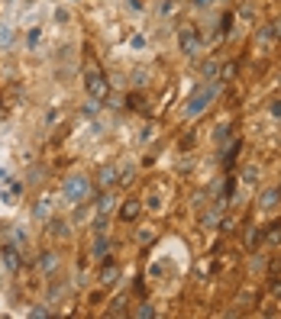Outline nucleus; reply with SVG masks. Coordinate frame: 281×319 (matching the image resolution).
<instances>
[{
    "label": "nucleus",
    "instance_id": "obj_14",
    "mask_svg": "<svg viewBox=\"0 0 281 319\" xmlns=\"http://www.w3.org/2000/svg\"><path fill=\"white\" fill-rule=\"evenodd\" d=\"M110 210H113V197H110V194L97 197V213H101V216H107Z\"/></svg>",
    "mask_w": 281,
    "mask_h": 319
},
{
    "label": "nucleus",
    "instance_id": "obj_28",
    "mask_svg": "<svg viewBox=\"0 0 281 319\" xmlns=\"http://www.w3.org/2000/svg\"><path fill=\"white\" fill-rule=\"evenodd\" d=\"M10 42H13V36H10V29H3L0 32V46H10Z\"/></svg>",
    "mask_w": 281,
    "mask_h": 319
},
{
    "label": "nucleus",
    "instance_id": "obj_3",
    "mask_svg": "<svg viewBox=\"0 0 281 319\" xmlns=\"http://www.w3.org/2000/svg\"><path fill=\"white\" fill-rule=\"evenodd\" d=\"M87 194H91V184H87L84 174H71V178H65V200L68 203L87 200Z\"/></svg>",
    "mask_w": 281,
    "mask_h": 319
},
{
    "label": "nucleus",
    "instance_id": "obj_19",
    "mask_svg": "<svg viewBox=\"0 0 281 319\" xmlns=\"http://www.w3.org/2000/svg\"><path fill=\"white\" fill-rule=\"evenodd\" d=\"M113 181H117V168H103L101 171V187H110Z\"/></svg>",
    "mask_w": 281,
    "mask_h": 319
},
{
    "label": "nucleus",
    "instance_id": "obj_17",
    "mask_svg": "<svg viewBox=\"0 0 281 319\" xmlns=\"http://www.w3.org/2000/svg\"><path fill=\"white\" fill-rule=\"evenodd\" d=\"M3 265H7L10 271H16V265H20V261H16V249H10V245L3 249Z\"/></svg>",
    "mask_w": 281,
    "mask_h": 319
},
{
    "label": "nucleus",
    "instance_id": "obj_26",
    "mask_svg": "<svg viewBox=\"0 0 281 319\" xmlns=\"http://www.w3.org/2000/svg\"><path fill=\"white\" fill-rule=\"evenodd\" d=\"M272 294L281 296V280H278V274H272Z\"/></svg>",
    "mask_w": 281,
    "mask_h": 319
},
{
    "label": "nucleus",
    "instance_id": "obj_9",
    "mask_svg": "<svg viewBox=\"0 0 281 319\" xmlns=\"http://www.w3.org/2000/svg\"><path fill=\"white\" fill-rule=\"evenodd\" d=\"M236 74H239V62H227L223 68L217 71V78H220V81H233Z\"/></svg>",
    "mask_w": 281,
    "mask_h": 319
},
{
    "label": "nucleus",
    "instance_id": "obj_7",
    "mask_svg": "<svg viewBox=\"0 0 281 319\" xmlns=\"http://www.w3.org/2000/svg\"><path fill=\"white\" fill-rule=\"evenodd\" d=\"M136 216H139V200H126L123 206H120V219H123V223H133Z\"/></svg>",
    "mask_w": 281,
    "mask_h": 319
},
{
    "label": "nucleus",
    "instance_id": "obj_12",
    "mask_svg": "<svg viewBox=\"0 0 281 319\" xmlns=\"http://www.w3.org/2000/svg\"><path fill=\"white\" fill-rule=\"evenodd\" d=\"M107 251H110V242L97 235V242H94V258H97V261H103V258H107Z\"/></svg>",
    "mask_w": 281,
    "mask_h": 319
},
{
    "label": "nucleus",
    "instance_id": "obj_15",
    "mask_svg": "<svg viewBox=\"0 0 281 319\" xmlns=\"http://www.w3.org/2000/svg\"><path fill=\"white\" fill-rule=\"evenodd\" d=\"M217 71H220V65H217V62H204L201 74H204V81H217Z\"/></svg>",
    "mask_w": 281,
    "mask_h": 319
},
{
    "label": "nucleus",
    "instance_id": "obj_23",
    "mask_svg": "<svg viewBox=\"0 0 281 319\" xmlns=\"http://www.w3.org/2000/svg\"><path fill=\"white\" fill-rule=\"evenodd\" d=\"M26 46H29V48L39 46V29H29V36H26Z\"/></svg>",
    "mask_w": 281,
    "mask_h": 319
},
{
    "label": "nucleus",
    "instance_id": "obj_13",
    "mask_svg": "<svg viewBox=\"0 0 281 319\" xmlns=\"http://www.w3.org/2000/svg\"><path fill=\"white\" fill-rule=\"evenodd\" d=\"M242 181L246 184H258V164H246L242 168Z\"/></svg>",
    "mask_w": 281,
    "mask_h": 319
},
{
    "label": "nucleus",
    "instance_id": "obj_16",
    "mask_svg": "<svg viewBox=\"0 0 281 319\" xmlns=\"http://www.w3.org/2000/svg\"><path fill=\"white\" fill-rule=\"evenodd\" d=\"M258 242H262V229H258V226H252L249 232H246V245H249V249H255Z\"/></svg>",
    "mask_w": 281,
    "mask_h": 319
},
{
    "label": "nucleus",
    "instance_id": "obj_5",
    "mask_svg": "<svg viewBox=\"0 0 281 319\" xmlns=\"http://www.w3.org/2000/svg\"><path fill=\"white\" fill-rule=\"evenodd\" d=\"M275 42H278V39H275V32H272V26H258V29H255V46L258 48H262V52H272V46H275Z\"/></svg>",
    "mask_w": 281,
    "mask_h": 319
},
{
    "label": "nucleus",
    "instance_id": "obj_10",
    "mask_svg": "<svg viewBox=\"0 0 281 319\" xmlns=\"http://www.w3.org/2000/svg\"><path fill=\"white\" fill-rule=\"evenodd\" d=\"M262 239H265L268 245H281V223H272L268 232H262Z\"/></svg>",
    "mask_w": 281,
    "mask_h": 319
},
{
    "label": "nucleus",
    "instance_id": "obj_11",
    "mask_svg": "<svg viewBox=\"0 0 281 319\" xmlns=\"http://www.w3.org/2000/svg\"><path fill=\"white\" fill-rule=\"evenodd\" d=\"M49 232H55L58 239H68V223H65V219H52V223H49Z\"/></svg>",
    "mask_w": 281,
    "mask_h": 319
},
{
    "label": "nucleus",
    "instance_id": "obj_1",
    "mask_svg": "<svg viewBox=\"0 0 281 319\" xmlns=\"http://www.w3.org/2000/svg\"><path fill=\"white\" fill-rule=\"evenodd\" d=\"M217 93H220V84H213V81H210V84H204L201 91H194V93H191V100L184 103V116L191 119V116H197V113H204V110L213 103Z\"/></svg>",
    "mask_w": 281,
    "mask_h": 319
},
{
    "label": "nucleus",
    "instance_id": "obj_18",
    "mask_svg": "<svg viewBox=\"0 0 281 319\" xmlns=\"http://www.w3.org/2000/svg\"><path fill=\"white\" fill-rule=\"evenodd\" d=\"M117 265H107V268H103V271H101V284H113V280H117Z\"/></svg>",
    "mask_w": 281,
    "mask_h": 319
},
{
    "label": "nucleus",
    "instance_id": "obj_8",
    "mask_svg": "<svg viewBox=\"0 0 281 319\" xmlns=\"http://www.w3.org/2000/svg\"><path fill=\"white\" fill-rule=\"evenodd\" d=\"M39 268H42V274H52L55 268H58V255H55V251H42L39 255Z\"/></svg>",
    "mask_w": 281,
    "mask_h": 319
},
{
    "label": "nucleus",
    "instance_id": "obj_24",
    "mask_svg": "<svg viewBox=\"0 0 281 319\" xmlns=\"http://www.w3.org/2000/svg\"><path fill=\"white\" fill-rule=\"evenodd\" d=\"M268 26H272V32H275V39L281 42V16H275V20H272V23H268Z\"/></svg>",
    "mask_w": 281,
    "mask_h": 319
},
{
    "label": "nucleus",
    "instance_id": "obj_30",
    "mask_svg": "<svg viewBox=\"0 0 281 319\" xmlns=\"http://www.w3.org/2000/svg\"><path fill=\"white\" fill-rule=\"evenodd\" d=\"M210 3H213V0H194V7H201V10H204V7H210Z\"/></svg>",
    "mask_w": 281,
    "mask_h": 319
},
{
    "label": "nucleus",
    "instance_id": "obj_25",
    "mask_svg": "<svg viewBox=\"0 0 281 319\" xmlns=\"http://www.w3.org/2000/svg\"><path fill=\"white\" fill-rule=\"evenodd\" d=\"M268 113H272L275 119H281V100H272V107H268Z\"/></svg>",
    "mask_w": 281,
    "mask_h": 319
},
{
    "label": "nucleus",
    "instance_id": "obj_6",
    "mask_svg": "<svg viewBox=\"0 0 281 319\" xmlns=\"http://www.w3.org/2000/svg\"><path fill=\"white\" fill-rule=\"evenodd\" d=\"M278 203H281V190H278V187H268L265 194L258 197V206H262V210H275Z\"/></svg>",
    "mask_w": 281,
    "mask_h": 319
},
{
    "label": "nucleus",
    "instance_id": "obj_2",
    "mask_svg": "<svg viewBox=\"0 0 281 319\" xmlns=\"http://www.w3.org/2000/svg\"><path fill=\"white\" fill-rule=\"evenodd\" d=\"M84 84H87V93H91L94 100H107L110 97V81H107V74H103L101 68H87V74H84Z\"/></svg>",
    "mask_w": 281,
    "mask_h": 319
},
{
    "label": "nucleus",
    "instance_id": "obj_29",
    "mask_svg": "<svg viewBox=\"0 0 281 319\" xmlns=\"http://www.w3.org/2000/svg\"><path fill=\"white\" fill-rule=\"evenodd\" d=\"M258 268H265V258H262V255L252 258V271H258Z\"/></svg>",
    "mask_w": 281,
    "mask_h": 319
},
{
    "label": "nucleus",
    "instance_id": "obj_22",
    "mask_svg": "<svg viewBox=\"0 0 281 319\" xmlns=\"http://www.w3.org/2000/svg\"><path fill=\"white\" fill-rule=\"evenodd\" d=\"M146 81H149V71H142V68H139V71H133V84H136V87H142Z\"/></svg>",
    "mask_w": 281,
    "mask_h": 319
},
{
    "label": "nucleus",
    "instance_id": "obj_27",
    "mask_svg": "<svg viewBox=\"0 0 281 319\" xmlns=\"http://www.w3.org/2000/svg\"><path fill=\"white\" fill-rule=\"evenodd\" d=\"M278 271H281V255L272 258V265H268V274H278Z\"/></svg>",
    "mask_w": 281,
    "mask_h": 319
},
{
    "label": "nucleus",
    "instance_id": "obj_20",
    "mask_svg": "<svg viewBox=\"0 0 281 319\" xmlns=\"http://www.w3.org/2000/svg\"><path fill=\"white\" fill-rule=\"evenodd\" d=\"M233 23H236V16L227 13L223 20H220V32H223V36H230V32H233Z\"/></svg>",
    "mask_w": 281,
    "mask_h": 319
},
{
    "label": "nucleus",
    "instance_id": "obj_4",
    "mask_svg": "<svg viewBox=\"0 0 281 319\" xmlns=\"http://www.w3.org/2000/svg\"><path fill=\"white\" fill-rule=\"evenodd\" d=\"M178 46H181V52H184L187 58H194V55L204 48V42H201V32H197L191 23H184V26L178 29Z\"/></svg>",
    "mask_w": 281,
    "mask_h": 319
},
{
    "label": "nucleus",
    "instance_id": "obj_21",
    "mask_svg": "<svg viewBox=\"0 0 281 319\" xmlns=\"http://www.w3.org/2000/svg\"><path fill=\"white\" fill-rule=\"evenodd\" d=\"M213 139H217V142H227V139H230V126H227V123H220V126H217V133H213Z\"/></svg>",
    "mask_w": 281,
    "mask_h": 319
}]
</instances>
